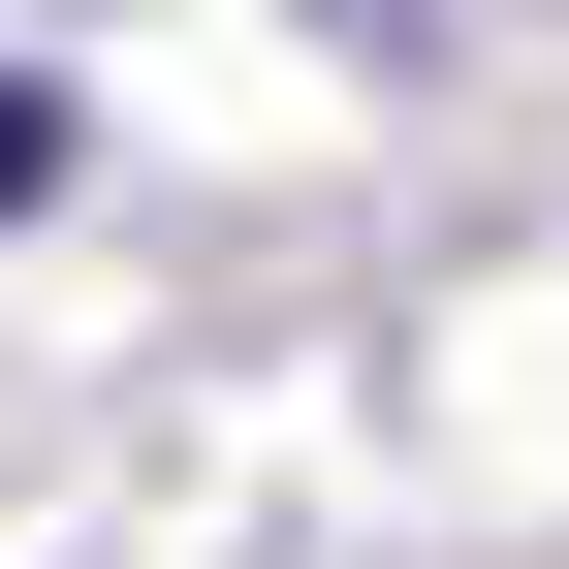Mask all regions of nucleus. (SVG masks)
<instances>
[{"label": "nucleus", "mask_w": 569, "mask_h": 569, "mask_svg": "<svg viewBox=\"0 0 569 569\" xmlns=\"http://www.w3.org/2000/svg\"><path fill=\"white\" fill-rule=\"evenodd\" d=\"M32 190H63V96H32V63H0V222H32Z\"/></svg>", "instance_id": "1"}]
</instances>
